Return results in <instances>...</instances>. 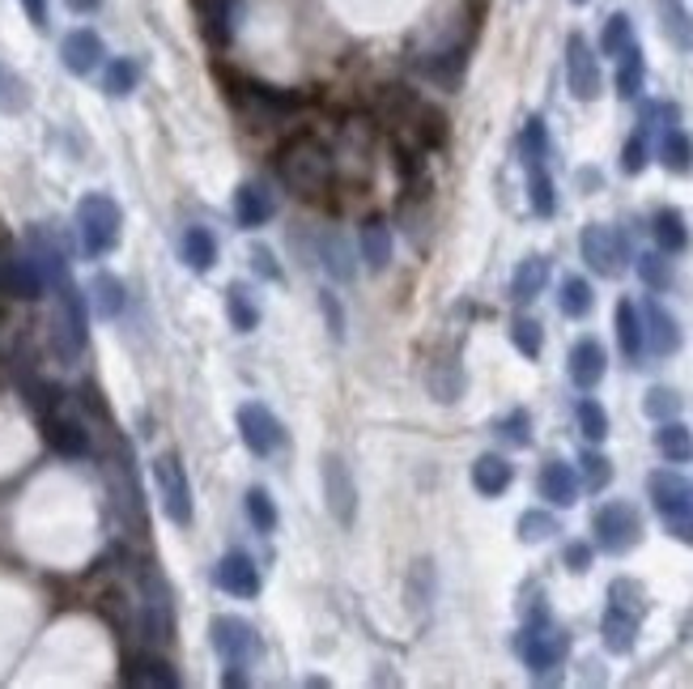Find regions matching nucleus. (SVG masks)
Returning a JSON list of instances; mask_svg holds the SVG:
<instances>
[{
  "instance_id": "f257e3e1",
  "label": "nucleus",
  "mask_w": 693,
  "mask_h": 689,
  "mask_svg": "<svg viewBox=\"0 0 693 689\" xmlns=\"http://www.w3.org/2000/svg\"><path fill=\"white\" fill-rule=\"evenodd\" d=\"M281 179L294 188L298 197H324L332 184V153L315 137H294L277 158Z\"/></svg>"
},
{
  "instance_id": "f03ea898",
  "label": "nucleus",
  "mask_w": 693,
  "mask_h": 689,
  "mask_svg": "<svg viewBox=\"0 0 693 689\" xmlns=\"http://www.w3.org/2000/svg\"><path fill=\"white\" fill-rule=\"evenodd\" d=\"M646 490H651V502H655V511H659V519H664L668 537H677L681 544H693V490H690V481H685V477H677V473H651Z\"/></svg>"
},
{
  "instance_id": "7ed1b4c3",
  "label": "nucleus",
  "mask_w": 693,
  "mask_h": 689,
  "mask_svg": "<svg viewBox=\"0 0 693 689\" xmlns=\"http://www.w3.org/2000/svg\"><path fill=\"white\" fill-rule=\"evenodd\" d=\"M77 230H81V247L90 255H106L119 243V230H124V213L119 204L102 192H90L77 204Z\"/></svg>"
},
{
  "instance_id": "20e7f679",
  "label": "nucleus",
  "mask_w": 693,
  "mask_h": 689,
  "mask_svg": "<svg viewBox=\"0 0 693 689\" xmlns=\"http://www.w3.org/2000/svg\"><path fill=\"white\" fill-rule=\"evenodd\" d=\"M592 528H595V544H600L604 553H630L634 544L643 541V519H639V511H634L630 502H604V506L595 511Z\"/></svg>"
},
{
  "instance_id": "39448f33",
  "label": "nucleus",
  "mask_w": 693,
  "mask_h": 689,
  "mask_svg": "<svg viewBox=\"0 0 693 689\" xmlns=\"http://www.w3.org/2000/svg\"><path fill=\"white\" fill-rule=\"evenodd\" d=\"M153 481H158V498H162L166 519L175 528H188L192 524V486H188V473H184L179 455H158Z\"/></svg>"
},
{
  "instance_id": "423d86ee",
  "label": "nucleus",
  "mask_w": 693,
  "mask_h": 689,
  "mask_svg": "<svg viewBox=\"0 0 693 689\" xmlns=\"http://www.w3.org/2000/svg\"><path fill=\"white\" fill-rule=\"evenodd\" d=\"M579 247H583V260H588V268H592V273H600V277H621V273H626L630 247H626V239H621L613 226H600V222H592V226L583 230Z\"/></svg>"
},
{
  "instance_id": "0eeeda50",
  "label": "nucleus",
  "mask_w": 693,
  "mask_h": 689,
  "mask_svg": "<svg viewBox=\"0 0 693 689\" xmlns=\"http://www.w3.org/2000/svg\"><path fill=\"white\" fill-rule=\"evenodd\" d=\"M51 337H55V349H60L64 362H73L81 353V344H86V302L68 281H60V306H55Z\"/></svg>"
},
{
  "instance_id": "6e6552de",
  "label": "nucleus",
  "mask_w": 693,
  "mask_h": 689,
  "mask_svg": "<svg viewBox=\"0 0 693 689\" xmlns=\"http://www.w3.org/2000/svg\"><path fill=\"white\" fill-rule=\"evenodd\" d=\"M566 82H570V95L579 102H595L604 90V77H600V60H595L592 43L583 35H570L566 39Z\"/></svg>"
},
{
  "instance_id": "1a4fd4ad",
  "label": "nucleus",
  "mask_w": 693,
  "mask_h": 689,
  "mask_svg": "<svg viewBox=\"0 0 693 689\" xmlns=\"http://www.w3.org/2000/svg\"><path fill=\"white\" fill-rule=\"evenodd\" d=\"M515 647H519V660H524L532 673H549V668H557V664L566 660L570 639H566V630H553L549 622H541V626H528Z\"/></svg>"
},
{
  "instance_id": "9d476101",
  "label": "nucleus",
  "mask_w": 693,
  "mask_h": 689,
  "mask_svg": "<svg viewBox=\"0 0 693 689\" xmlns=\"http://www.w3.org/2000/svg\"><path fill=\"white\" fill-rule=\"evenodd\" d=\"M239 435H243L251 455H273L277 447L286 443L281 422H277L264 404H243V409H239Z\"/></svg>"
},
{
  "instance_id": "9b49d317",
  "label": "nucleus",
  "mask_w": 693,
  "mask_h": 689,
  "mask_svg": "<svg viewBox=\"0 0 693 689\" xmlns=\"http://www.w3.org/2000/svg\"><path fill=\"white\" fill-rule=\"evenodd\" d=\"M209 635H213V647H217V655L226 660V664H251V655H255V630H251L243 617H213V626H209Z\"/></svg>"
},
{
  "instance_id": "f8f14e48",
  "label": "nucleus",
  "mask_w": 693,
  "mask_h": 689,
  "mask_svg": "<svg viewBox=\"0 0 693 689\" xmlns=\"http://www.w3.org/2000/svg\"><path fill=\"white\" fill-rule=\"evenodd\" d=\"M324 498H328V511L337 515V524L349 528L353 511H357V490H353V477H349L341 455H324Z\"/></svg>"
},
{
  "instance_id": "ddd939ff",
  "label": "nucleus",
  "mask_w": 693,
  "mask_h": 689,
  "mask_svg": "<svg viewBox=\"0 0 693 689\" xmlns=\"http://www.w3.org/2000/svg\"><path fill=\"white\" fill-rule=\"evenodd\" d=\"M217 588L230 591V596H243V600H251V596H260V566L251 562L248 553H226L222 562H217Z\"/></svg>"
},
{
  "instance_id": "4468645a",
  "label": "nucleus",
  "mask_w": 693,
  "mask_h": 689,
  "mask_svg": "<svg viewBox=\"0 0 693 689\" xmlns=\"http://www.w3.org/2000/svg\"><path fill=\"white\" fill-rule=\"evenodd\" d=\"M0 295L35 302L43 295V273L35 260H0Z\"/></svg>"
},
{
  "instance_id": "2eb2a0df",
  "label": "nucleus",
  "mask_w": 693,
  "mask_h": 689,
  "mask_svg": "<svg viewBox=\"0 0 693 689\" xmlns=\"http://www.w3.org/2000/svg\"><path fill=\"white\" fill-rule=\"evenodd\" d=\"M102 39L94 30H73L64 43H60V60H64V68L68 73H77V77H90L94 68L102 64Z\"/></svg>"
},
{
  "instance_id": "dca6fc26",
  "label": "nucleus",
  "mask_w": 693,
  "mask_h": 689,
  "mask_svg": "<svg viewBox=\"0 0 693 689\" xmlns=\"http://www.w3.org/2000/svg\"><path fill=\"white\" fill-rule=\"evenodd\" d=\"M639 622H643L639 613L608 604V613H604V622H600L604 647H608L613 655H630V651H634V642H639Z\"/></svg>"
},
{
  "instance_id": "f3484780",
  "label": "nucleus",
  "mask_w": 693,
  "mask_h": 689,
  "mask_svg": "<svg viewBox=\"0 0 693 689\" xmlns=\"http://www.w3.org/2000/svg\"><path fill=\"white\" fill-rule=\"evenodd\" d=\"M273 213H277V200H273V192L264 184H243L235 192V217H239L243 230H260Z\"/></svg>"
},
{
  "instance_id": "a211bd4d",
  "label": "nucleus",
  "mask_w": 693,
  "mask_h": 689,
  "mask_svg": "<svg viewBox=\"0 0 693 689\" xmlns=\"http://www.w3.org/2000/svg\"><path fill=\"white\" fill-rule=\"evenodd\" d=\"M643 333H646V344H651L659 358H668V353L681 349V328H677V320H672L659 302H646L643 306Z\"/></svg>"
},
{
  "instance_id": "6ab92c4d",
  "label": "nucleus",
  "mask_w": 693,
  "mask_h": 689,
  "mask_svg": "<svg viewBox=\"0 0 693 689\" xmlns=\"http://www.w3.org/2000/svg\"><path fill=\"white\" fill-rule=\"evenodd\" d=\"M604 371H608V358H604V344L600 341H579L570 349V379H575V388L592 392L595 384L604 379Z\"/></svg>"
},
{
  "instance_id": "aec40b11",
  "label": "nucleus",
  "mask_w": 693,
  "mask_h": 689,
  "mask_svg": "<svg viewBox=\"0 0 693 689\" xmlns=\"http://www.w3.org/2000/svg\"><path fill=\"white\" fill-rule=\"evenodd\" d=\"M357 247H362V260L370 273H383L392 264V226L383 217H370L362 222V235H357Z\"/></svg>"
},
{
  "instance_id": "412c9836",
  "label": "nucleus",
  "mask_w": 693,
  "mask_h": 689,
  "mask_svg": "<svg viewBox=\"0 0 693 689\" xmlns=\"http://www.w3.org/2000/svg\"><path fill=\"white\" fill-rule=\"evenodd\" d=\"M541 498H549L553 506H575L579 502V477H575V468L570 464H562V460H549L545 468H541Z\"/></svg>"
},
{
  "instance_id": "4be33fe9",
  "label": "nucleus",
  "mask_w": 693,
  "mask_h": 689,
  "mask_svg": "<svg viewBox=\"0 0 693 689\" xmlns=\"http://www.w3.org/2000/svg\"><path fill=\"white\" fill-rule=\"evenodd\" d=\"M655 13H659V30L672 48L693 51V13L681 0H655Z\"/></svg>"
},
{
  "instance_id": "5701e85b",
  "label": "nucleus",
  "mask_w": 693,
  "mask_h": 689,
  "mask_svg": "<svg viewBox=\"0 0 693 689\" xmlns=\"http://www.w3.org/2000/svg\"><path fill=\"white\" fill-rule=\"evenodd\" d=\"M545 281H549V260L545 255H528L515 268V277H511V298L519 306H528V302H537V298L545 295Z\"/></svg>"
},
{
  "instance_id": "b1692460",
  "label": "nucleus",
  "mask_w": 693,
  "mask_h": 689,
  "mask_svg": "<svg viewBox=\"0 0 693 689\" xmlns=\"http://www.w3.org/2000/svg\"><path fill=\"white\" fill-rule=\"evenodd\" d=\"M617 341H621V353L630 362H639L646 349V333H643V311L634 302H617Z\"/></svg>"
},
{
  "instance_id": "393cba45",
  "label": "nucleus",
  "mask_w": 693,
  "mask_h": 689,
  "mask_svg": "<svg viewBox=\"0 0 693 689\" xmlns=\"http://www.w3.org/2000/svg\"><path fill=\"white\" fill-rule=\"evenodd\" d=\"M426 388H430V396H434L439 404H455V400L464 396V371H459V362H455V358L434 362L430 375H426Z\"/></svg>"
},
{
  "instance_id": "a878e982",
  "label": "nucleus",
  "mask_w": 693,
  "mask_h": 689,
  "mask_svg": "<svg viewBox=\"0 0 693 689\" xmlns=\"http://www.w3.org/2000/svg\"><path fill=\"white\" fill-rule=\"evenodd\" d=\"M655 447H659V455L668 460V464H690L693 460V435L677 422V417H668V422H659V430H655Z\"/></svg>"
},
{
  "instance_id": "bb28decb",
  "label": "nucleus",
  "mask_w": 693,
  "mask_h": 689,
  "mask_svg": "<svg viewBox=\"0 0 693 689\" xmlns=\"http://www.w3.org/2000/svg\"><path fill=\"white\" fill-rule=\"evenodd\" d=\"M651 230H655V243H659L664 255H677V251H685V247H690V226H685L681 209H659Z\"/></svg>"
},
{
  "instance_id": "cd10ccee",
  "label": "nucleus",
  "mask_w": 693,
  "mask_h": 689,
  "mask_svg": "<svg viewBox=\"0 0 693 689\" xmlns=\"http://www.w3.org/2000/svg\"><path fill=\"white\" fill-rule=\"evenodd\" d=\"M511 481H515V468H511L502 455H481V460L472 464V486H477V493H486V498H497Z\"/></svg>"
},
{
  "instance_id": "c85d7f7f",
  "label": "nucleus",
  "mask_w": 693,
  "mask_h": 689,
  "mask_svg": "<svg viewBox=\"0 0 693 689\" xmlns=\"http://www.w3.org/2000/svg\"><path fill=\"white\" fill-rule=\"evenodd\" d=\"M124 681H128V686H162V689H175V686H179V673H175V668H171L166 660H153V655H141V660H133V664H128Z\"/></svg>"
},
{
  "instance_id": "c756f323",
  "label": "nucleus",
  "mask_w": 693,
  "mask_h": 689,
  "mask_svg": "<svg viewBox=\"0 0 693 689\" xmlns=\"http://www.w3.org/2000/svg\"><path fill=\"white\" fill-rule=\"evenodd\" d=\"M659 162L672 171V175H690L693 171V141L677 128V124H668L664 128V141H659Z\"/></svg>"
},
{
  "instance_id": "7c9ffc66",
  "label": "nucleus",
  "mask_w": 693,
  "mask_h": 689,
  "mask_svg": "<svg viewBox=\"0 0 693 689\" xmlns=\"http://www.w3.org/2000/svg\"><path fill=\"white\" fill-rule=\"evenodd\" d=\"M48 443L60 451V455H68V460H77V455H86L90 451V435L77 426V422H64V417H51L48 422Z\"/></svg>"
},
{
  "instance_id": "2f4dec72",
  "label": "nucleus",
  "mask_w": 693,
  "mask_h": 689,
  "mask_svg": "<svg viewBox=\"0 0 693 689\" xmlns=\"http://www.w3.org/2000/svg\"><path fill=\"white\" fill-rule=\"evenodd\" d=\"M617 60H621V68H617V95H621V99H639L643 77H646V60H643V51H639V43H630Z\"/></svg>"
},
{
  "instance_id": "473e14b6",
  "label": "nucleus",
  "mask_w": 693,
  "mask_h": 689,
  "mask_svg": "<svg viewBox=\"0 0 693 689\" xmlns=\"http://www.w3.org/2000/svg\"><path fill=\"white\" fill-rule=\"evenodd\" d=\"M519 153H524V166L528 171H541L549 158V133H545V120L541 115H532L528 124H524V137H519Z\"/></svg>"
},
{
  "instance_id": "72a5a7b5",
  "label": "nucleus",
  "mask_w": 693,
  "mask_h": 689,
  "mask_svg": "<svg viewBox=\"0 0 693 689\" xmlns=\"http://www.w3.org/2000/svg\"><path fill=\"white\" fill-rule=\"evenodd\" d=\"M184 260H188L197 273H209L213 260H217V239H213L204 226H188V235H184Z\"/></svg>"
},
{
  "instance_id": "f704fd0d",
  "label": "nucleus",
  "mask_w": 693,
  "mask_h": 689,
  "mask_svg": "<svg viewBox=\"0 0 693 689\" xmlns=\"http://www.w3.org/2000/svg\"><path fill=\"white\" fill-rule=\"evenodd\" d=\"M137 82H141V64H137V60H111V64H106V77H102V90H106L111 99H124V95L137 90Z\"/></svg>"
},
{
  "instance_id": "c9c22d12",
  "label": "nucleus",
  "mask_w": 693,
  "mask_h": 689,
  "mask_svg": "<svg viewBox=\"0 0 693 689\" xmlns=\"http://www.w3.org/2000/svg\"><path fill=\"white\" fill-rule=\"evenodd\" d=\"M557 302H562V315H566V320H583V315H588V311H592V286H588V281H583V277H566V281H562V298H557Z\"/></svg>"
},
{
  "instance_id": "e433bc0d",
  "label": "nucleus",
  "mask_w": 693,
  "mask_h": 689,
  "mask_svg": "<svg viewBox=\"0 0 693 689\" xmlns=\"http://www.w3.org/2000/svg\"><path fill=\"white\" fill-rule=\"evenodd\" d=\"M30 247H35V264H39V273L51 277V281H64V251L51 243L43 230H30Z\"/></svg>"
},
{
  "instance_id": "4c0bfd02",
  "label": "nucleus",
  "mask_w": 693,
  "mask_h": 689,
  "mask_svg": "<svg viewBox=\"0 0 693 689\" xmlns=\"http://www.w3.org/2000/svg\"><path fill=\"white\" fill-rule=\"evenodd\" d=\"M630 43H634V26H630V17H626V13H613V17L604 22V35H600V51L617 60V55L630 48Z\"/></svg>"
},
{
  "instance_id": "58836bf2",
  "label": "nucleus",
  "mask_w": 693,
  "mask_h": 689,
  "mask_svg": "<svg viewBox=\"0 0 693 689\" xmlns=\"http://www.w3.org/2000/svg\"><path fill=\"white\" fill-rule=\"evenodd\" d=\"M639 277H643L646 290H668V286H672L668 255H664V251H643V255H639Z\"/></svg>"
},
{
  "instance_id": "ea45409f",
  "label": "nucleus",
  "mask_w": 693,
  "mask_h": 689,
  "mask_svg": "<svg viewBox=\"0 0 693 689\" xmlns=\"http://www.w3.org/2000/svg\"><path fill=\"white\" fill-rule=\"evenodd\" d=\"M528 200H532V213L537 217H553V209H557V197H553V179H549V171H528Z\"/></svg>"
},
{
  "instance_id": "a19ab883",
  "label": "nucleus",
  "mask_w": 693,
  "mask_h": 689,
  "mask_svg": "<svg viewBox=\"0 0 693 689\" xmlns=\"http://www.w3.org/2000/svg\"><path fill=\"white\" fill-rule=\"evenodd\" d=\"M511 341H515V349L524 353V358H541V349H545V328L537 324V320H515L511 324Z\"/></svg>"
},
{
  "instance_id": "79ce46f5",
  "label": "nucleus",
  "mask_w": 693,
  "mask_h": 689,
  "mask_svg": "<svg viewBox=\"0 0 693 689\" xmlns=\"http://www.w3.org/2000/svg\"><path fill=\"white\" fill-rule=\"evenodd\" d=\"M497 439L511 447L532 443V417H528V409H511V413L497 422Z\"/></svg>"
},
{
  "instance_id": "37998d69",
  "label": "nucleus",
  "mask_w": 693,
  "mask_h": 689,
  "mask_svg": "<svg viewBox=\"0 0 693 689\" xmlns=\"http://www.w3.org/2000/svg\"><path fill=\"white\" fill-rule=\"evenodd\" d=\"M557 533V519L549 511H524L519 515V541L524 544H541Z\"/></svg>"
},
{
  "instance_id": "c03bdc74",
  "label": "nucleus",
  "mask_w": 693,
  "mask_h": 689,
  "mask_svg": "<svg viewBox=\"0 0 693 689\" xmlns=\"http://www.w3.org/2000/svg\"><path fill=\"white\" fill-rule=\"evenodd\" d=\"M94 306H99V315L106 320H115L119 311H124V281H115V277H94Z\"/></svg>"
},
{
  "instance_id": "a18cd8bd",
  "label": "nucleus",
  "mask_w": 693,
  "mask_h": 689,
  "mask_svg": "<svg viewBox=\"0 0 693 689\" xmlns=\"http://www.w3.org/2000/svg\"><path fill=\"white\" fill-rule=\"evenodd\" d=\"M226 311H230V320H235L239 333H251V328L260 324V311L251 306V298L243 286H230V290H226Z\"/></svg>"
},
{
  "instance_id": "49530a36",
  "label": "nucleus",
  "mask_w": 693,
  "mask_h": 689,
  "mask_svg": "<svg viewBox=\"0 0 693 689\" xmlns=\"http://www.w3.org/2000/svg\"><path fill=\"white\" fill-rule=\"evenodd\" d=\"M608 604H617V609H630V613H646V591L643 584H634V579H617L613 588H608Z\"/></svg>"
},
{
  "instance_id": "de8ad7c7",
  "label": "nucleus",
  "mask_w": 693,
  "mask_h": 689,
  "mask_svg": "<svg viewBox=\"0 0 693 689\" xmlns=\"http://www.w3.org/2000/svg\"><path fill=\"white\" fill-rule=\"evenodd\" d=\"M643 413L646 417H655V422H668V417L681 413V396L672 392V388H651L643 400Z\"/></svg>"
},
{
  "instance_id": "09e8293b",
  "label": "nucleus",
  "mask_w": 693,
  "mask_h": 689,
  "mask_svg": "<svg viewBox=\"0 0 693 689\" xmlns=\"http://www.w3.org/2000/svg\"><path fill=\"white\" fill-rule=\"evenodd\" d=\"M579 430H583V439H592V443H604V439H608V413H604L595 400H583V404H579Z\"/></svg>"
},
{
  "instance_id": "8fccbe9b",
  "label": "nucleus",
  "mask_w": 693,
  "mask_h": 689,
  "mask_svg": "<svg viewBox=\"0 0 693 689\" xmlns=\"http://www.w3.org/2000/svg\"><path fill=\"white\" fill-rule=\"evenodd\" d=\"M248 515L260 533H273V528H277V506H273V498L260 490V486L248 490Z\"/></svg>"
},
{
  "instance_id": "3c124183",
  "label": "nucleus",
  "mask_w": 693,
  "mask_h": 689,
  "mask_svg": "<svg viewBox=\"0 0 693 689\" xmlns=\"http://www.w3.org/2000/svg\"><path fill=\"white\" fill-rule=\"evenodd\" d=\"M579 468H583V481H588V490H604V486L613 481V460H604L600 451L579 455Z\"/></svg>"
},
{
  "instance_id": "603ef678",
  "label": "nucleus",
  "mask_w": 693,
  "mask_h": 689,
  "mask_svg": "<svg viewBox=\"0 0 693 689\" xmlns=\"http://www.w3.org/2000/svg\"><path fill=\"white\" fill-rule=\"evenodd\" d=\"M324 268L337 277V281H349L353 277V264H349V251L345 243L332 235V239H324Z\"/></svg>"
},
{
  "instance_id": "864d4df0",
  "label": "nucleus",
  "mask_w": 693,
  "mask_h": 689,
  "mask_svg": "<svg viewBox=\"0 0 693 689\" xmlns=\"http://www.w3.org/2000/svg\"><path fill=\"white\" fill-rule=\"evenodd\" d=\"M643 166H646V133H639V137H630L626 149H621V171H626V175H643Z\"/></svg>"
},
{
  "instance_id": "5fc2aeb1",
  "label": "nucleus",
  "mask_w": 693,
  "mask_h": 689,
  "mask_svg": "<svg viewBox=\"0 0 693 689\" xmlns=\"http://www.w3.org/2000/svg\"><path fill=\"white\" fill-rule=\"evenodd\" d=\"M562 562H566V571H575V575H588V571H592V544L570 541L566 549H562Z\"/></svg>"
},
{
  "instance_id": "6e6d98bb",
  "label": "nucleus",
  "mask_w": 693,
  "mask_h": 689,
  "mask_svg": "<svg viewBox=\"0 0 693 689\" xmlns=\"http://www.w3.org/2000/svg\"><path fill=\"white\" fill-rule=\"evenodd\" d=\"M319 306H324V320H328L332 337L341 341V337H345V315H341V302H337V295H324V298H319Z\"/></svg>"
},
{
  "instance_id": "4d7b16f0",
  "label": "nucleus",
  "mask_w": 693,
  "mask_h": 689,
  "mask_svg": "<svg viewBox=\"0 0 693 689\" xmlns=\"http://www.w3.org/2000/svg\"><path fill=\"white\" fill-rule=\"evenodd\" d=\"M251 268H255V273H264L268 281H277V277H281V273H277V264H273V251H264V247H255V251H251Z\"/></svg>"
},
{
  "instance_id": "13d9d810",
  "label": "nucleus",
  "mask_w": 693,
  "mask_h": 689,
  "mask_svg": "<svg viewBox=\"0 0 693 689\" xmlns=\"http://www.w3.org/2000/svg\"><path fill=\"white\" fill-rule=\"evenodd\" d=\"M22 9H26V17H30V26L48 30V0H22Z\"/></svg>"
},
{
  "instance_id": "bf43d9fd",
  "label": "nucleus",
  "mask_w": 693,
  "mask_h": 689,
  "mask_svg": "<svg viewBox=\"0 0 693 689\" xmlns=\"http://www.w3.org/2000/svg\"><path fill=\"white\" fill-rule=\"evenodd\" d=\"M99 4L102 0H68V9H73V13H94Z\"/></svg>"
},
{
  "instance_id": "052dcab7",
  "label": "nucleus",
  "mask_w": 693,
  "mask_h": 689,
  "mask_svg": "<svg viewBox=\"0 0 693 689\" xmlns=\"http://www.w3.org/2000/svg\"><path fill=\"white\" fill-rule=\"evenodd\" d=\"M0 90H4V68H0Z\"/></svg>"
},
{
  "instance_id": "680f3d73",
  "label": "nucleus",
  "mask_w": 693,
  "mask_h": 689,
  "mask_svg": "<svg viewBox=\"0 0 693 689\" xmlns=\"http://www.w3.org/2000/svg\"><path fill=\"white\" fill-rule=\"evenodd\" d=\"M575 4H588V0H575Z\"/></svg>"
}]
</instances>
